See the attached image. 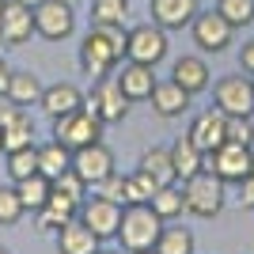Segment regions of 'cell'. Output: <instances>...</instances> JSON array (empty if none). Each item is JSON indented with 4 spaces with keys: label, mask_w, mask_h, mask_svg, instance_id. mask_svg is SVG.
Wrapping results in <instances>:
<instances>
[{
    "label": "cell",
    "mask_w": 254,
    "mask_h": 254,
    "mask_svg": "<svg viewBox=\"0 0 254 254\" xmlns=\"http://www.w3.org/2000/svg\"><path fill=\"white\" fill-rule=\"evenodd\" d=\"M0 11H4V0H0Z\"/></svg>",
    "instance_id": "bcb514c9"
},
{
    "label": "cell",
    "mask_w": 254,
    "mask_h": 254,
    "mask_svg": "<svg viewBox=\"0 0 254 254\" xmlns=\"http://www.w3.org/2000/svg\"><path fill=\"white\" fill-rule=\"evenodd\" d=\"M152 212H156L163 224H175L186 212V197H182V182H171V186H159L156 193H152Z\"/></svg>",
    "instance_id": "484cf974"
},
{
    "label": "cell",
    "mask_w": 254,
    "mask_h": 254,
    "mask_svg": "<svg viewBox=\"0 0 254 254\" xmlns=\"http://www.w3.org/2000/svg\"><path fill=\"white\" fill-rule=\"evenodd\" d=\"M68 167H72V152L64 148V144L50 140V144H42V148H38V175H46L50 182L61 179Z\"/></svg>",
    "instance_id": "4316f807"
},
{
    "label": "cell",
    "mask_w": 254,
    "mask_h": 254,
    "mask_svg": "<svg viewBox=\"0 0 254 254\" xmlns=\"http://www.w3.org/2000/svg\"><path fill=\"white\" fill-rule=\"evenodd\" d=\"M148 11L152 23H159L163 31H186L201 11V0H148Z\"/></svg>",
    "instance_id": "5bb4252c"
},
{
    "label": "cell",
    "mask_w": 254,
    "mask_h": 254,
    "mask_svg": "<svg viewBox=\"0 0 254 254\" xmlns=\"http://www.w3.org/2000/svg\"><path fill=\"white\" fill-rule=\"evenodd\" d=\"M8 76H11V64L4 61V57H0V95L8 91Z\"/></svg>",
    "instance_id": "ab89813d"
},
{
    "label": "cell",
    "mask_w": 254,
    "mask_h": 254,
    "mask_svg": "<svg viewBox=\"0 0 254 254\" xmlns=\"http://www.w3.org/2000/svg\"><path fill=\"white\" fill-rule=\"evenodd\" d=\"M84 110H91L103 126H118V122L129 114V99H126V91L118 87L114 76H103V80H95V87L84 95Z\"/></svg>",
    "instance_id": "9c48e42d"
},
{
    "label": "cell",
    "mask_w": 254,
    "mask_h": 254,
    "mask_svg": "<svg viewBox=\"0 0 254 254\" xmlns=\"http://www.w3.org/2000/svg\"><path fill=\"white\" fill-rule=\"evenodd\" d=\"M95 193H99V197H110V201H118V205H126V175L114 171L110 179H103L95 186Z\"/></svg>",
    "instance_id": "8d00e7d4"
},
{
    "label": "cell",
    "mask_w": 254,
    "mask_h": 254,
    "mask_svg": "<svg viewBox=\"0 0 254 254\" xmlns=\"http://www.w3.org/2000/svg\"><path fill=\"white\" fill-rule=\"evenodd\" d=\"M251 80H254V76H251Z\"/></svg>",
    "instance_id": "c3c4849f"
},
{
    "label": "cell",
    "mask_w": 254,
    "mask_h": 254,
    "mask_svg": "<svg viewBox=\"0 0 254 254\" xmlns=\"http://www.w3.org/2000/svg\"><path fill=\"white\" fill-rule=\"evenodd\" d=\"M23 216H27V209H23L15 186H0V228H15Z\"/></svg>",
    "instance_id": "d6a6232c"
},
{
    "label": "cell",
    "mask_w": 254,
    "mask_h": 254,
    "mask_svg": "<svg viewBox=\"0 0 254 254\" xmlns=\"http://www.w3.org/2000/svg\"><path fill=\"white\" fill-rule=\"evenodd\" d=\"M95 254H126V251H103V247H99V251Z\"/></svg>",
    "instance_id": "b9f144b4"
},
{
    "label": "cell",
    "mask_w": 254,
    "mask_h": 254,
    "mask_svg": "<svg viewBox=\"0 0 254 254\" xmlns=\"http://www.w3.org/2000/svg\"><path fill=\"white\" fill-rule=\"evenodd\" d=\"M34 38V4L4 0L0 11V46H27Z\"/></svg>",
    "instance_id": "7c38bea8"
},
{
    "label": "cell",
    "mask_w": 254,
    "mask_h": 254,
    "mask_svg": "<svg viewBox=\"0 0 254 254\" xmlns=\"http://www.w3.org/2000/svg\"><path fill=\"white\" fill-rule=\"evenodd\" d=\"M42 91H46V84L34 72H27V68L15 72V68H11L8 91H4V95L11 99V106H23V110H27V106H38V103H42Z\"/></svg>",
    "instance_id": "603a6c76"
},
{
    "label": "cell",
    "mask_w": 254,
    "mask_h": 254,
    "mask_svg": "<svg viewBox=\"0 0 254 254\" xmlns=\"http://www.w3.org/2000/svg\"><path fill=\"white\" fill-rule=\"evenodd\" d=\"M27 4H38V0H27ZM68 4H76V0H68Z\"/></svg>",
    "instance_id": "7bdbcfd3"
},
{
    "label": "cell",
    "mask_w": 254,
    "mask_h": 254,
    "mask_svg": "<svg viewBox=\"0 0 254 254\" xmlns=\"http://www.w3.org/2000/svg\"><path fill=\"white\" fill-rule=\"evenodd\" d=\"M8 110H11V99H8V95H0V118L8 114Z\"/></svg>",
    "instance_id": "60d3db41"
},
{
    "label": "cell",
    "mask_w": 254,
    "mask_h": 254,
    "mask_svg": "<svg viewBox=\"0 0 254 254\" xmlns=\"http://www.w3.org/2000/svg\"><path fill=\"white\" fill-rule=\"evenodd\" d=\"M76 216H80V205H76L72 197H64V193L53 190L50 201L34 212V228H38V232H61L64 224L76 220Z\"/></svg>",
    "instance_id": "ac0fdd59"
},
{
    "label": "cell",
    "mask_w": 254,
    "mask_h": 254,
    "mask_svg": "<svg viewBox=\"0 0 254 254\" xmlns=\"http://www.w3.org/2000/svg\"><path fill=\"white\" fill-rule=\"evenodd\" d=\"M72 171L87 182V190H95L103 179H110V175L118 171V159H114V152H110V144L95 140V144L72 152Z\"/></svg>",
    "instance_id": "8fae6325"
},
{
    "label": "cell",
    "mask_w": 254,
    "mask_h": 254,
    "mask_svg": "<svg viewBox=\"0 0 254 254\" xmlns=\"http://www.w3.org/2000/svg\"><path fill=\"white\" fill-rule=\"evenodd\" d=\"M190 34H193V46L201 53H224L235 38V27L224 19L216 8H209V11H197V15H193Z\"/></svg>",
    "instance_id": "30bf717a"
},
{
    "label": "cell",
    "mask_w": 254,
    "mask_h": 254,
    "mask_svg": "<svg viewBox=\"0 0 254 254\" xmlns=\"http://www.w3.org/2000/svg\"><path fill=\"white\" fill-rule=\"evenodd\" d=\"M129 0H91V23H126Z\"/></svg>",
    "instance_id": "836d02e7"
},
{
    "label": "cell",
    "mask_w": 254,
    "mask_h": 254,
    "mask_svg": "<svg viewBox=\"0 0 254 254\" xmlns=\"http://www.w3.org/2000/svg\"><path fill=\"white\" fill-rule=\"evenodd\" d=\"M53 190H57V193H64V197H72L76 205H84V197H87V182L80 179V175H76L72 167H68V171L61 175V179H53Z\"/></svg>",
    "instance_id": "e575fe53"
},
{
    "label": "cell",
    "mask_w": 254,
    "mask_h": 254,
    "mask_svg": "<svg viewBox=\"0 0 254 254\" xmlns=\"http://www.w3.org/2000/svg\"><path fill=\"white\" fill-rule=\"evenodd\" d=\"M224 126H228V114H220V110L212 106V110H201V114H193L190 129H186V137H190L201 152H212V148H220L224 140H228Z\"/></svg>",
    "instance_id": "9a60e30c"
},
{
    "label": "cell",
    "mask_w": 254,
    "mask_h": 254,
    "mask_svg": "<svg viewBox=\"0 0 254 254\" xmlns=\"http://www.w3.org/2000/svg\"><path fill=\"white\" fill-rule=\"evenodd\" d=\"M205 171L216 175L220 182H228V186H239V182L254 171V148L251 144H232V140H224L220 148L205 152Z\"/></svg>",
    "instance_id": "277c9868"
},
{
    "label": "cell",
    "mask_w": 254,
    "mask_h": 254,
    "mask_svg": "<svg viewBox=\"0 0 254 254\" xmlns=\"http://www.w3.org/2000/svg\"><path fill=\"white\" fill-rule=\"evenodd\" d=\"M171 163H175V179L186 182V179H193V175L205 171V152L197 148L190 137H179L171 144Z\"/></svg>",
    "instance_id": "cb8c5ba5"
},
{
    "label": "cell",
    "mask_w": 254,
    "mask_h": 254,
    "mask_svg": "<svg viewBox=\"0 0 254 254\" xmlns=\"http://www.w3.org/2000/svg\"><path fill=\"white\" fill-rule=\"evenodd\" d=\"M114 80H118V87L126 91L129 103H148V99H152V87L159 84V80H156V68H152V64H140V61H126V64H122V72H118Z\"/></svg>",
    "instance_id": "e0dca14e"
},
{
    "label": "cell",
    "mask_w": 254,
    "mask_h": 254,
    "mask_svg": "<svg viewBox=\"0 0 254 254\" xmlns=\"http://www.w3.org/2000/svg\"><path fill=\"white\" fill-rule=\"evenodd\" d=\"M212 103L228 118H251L254 114V80L251 76H220L212 84Z\"/></svg>",
    "instance_id": "ba28073f"
},
{
    "label": "cell",
    "mask_w": 254,
    "mask_h": 254,
    "mask_svg": "<svg viewBox=\"0 0 254 254\" xmlns=\"http://www.w3.org/2000/svg\"><path fill=\"white\" fill-rule=\"evenodd\" d=\"M4 159H8V179L11 182H23V179H31V175H38V144L4 152Z\"/></svg>",
    "instance_id": "f546056e"
},
{
    "label": "cell",
    "mask_w": 254,
    "mask_h": 254,
    "mask_svg": "<svg viewBox=\"0 0 254 254\" xmlns=\"http://www.w3.org/2000/svg\"><path fill=\"white\" fill-rule=\"evenodd\" d=\"M182 197H186V212L197 216V220H212L220 216L224 205H228V182H220L216 175L201 171L193 179L182 182Z\"/></svg>",
    "instance_id": "3957f363"
},
{
    "label": "cell",
    "mask_w": 254,
    "mask_h": 254,
    "mask_svg": "<svg viewBox=\"0 0 254 254\" xmlns=\"http://www.w3.org/2000/svg\"><path fill=\"white\" fill-rule=\"evenodd\" d=\"M190 99L193 95H186L175 80H159L156 87H152V110H156L159 118H182L186 110H190Z\"/></svg>",
    "instance_id": "44dd1931"
},
{
    "label": "cell",
    "mask_w": 254,
    "mask_h": 254,
    "mask_svg": "<svg viewBox=\"0 0 254 254\" xmlns=\"http://www.w3.org/2000/svg\"><path fill=\"white\" fill-rule=\"evenodd\" d=\"M156 179L152 175H144V171H133V175H126V205H148L152 193H156Z\"/></svg>",
    "instance_id": "4dcf8cb0"
},
{
    "label": "cell",
    "mask_w": 254,
    "mask_h": 254,
    "mask_svg": "<svg viewBox=\"0 0 254 254\" xmlns=\"http://www.w3.org/2000/svg\"><path fill=\"white\" fill-rule=\"evenodd\" d=\"M137 167L144 171V175H152L156 186H171V182H179V179H175V163H171V148H159V144L144 148V152H140V159H137Z\"/></svg>",
    "instance_id": "d4e9b609"
},
{
    "label": "cell",
    "mask_w": 254,
    "mask_h": 254,
    "mask_svg": "<svg viewBox=\"0 0 254 254\" xmlns=\"http://www.w3.org/2000/svg\"><path fill=\"white\" fill-rule=\"evenodd\" d=\"M224 133H228L232 144H251V148H254V122H251V118H228Z\"/></svg>",
    "instance_id": "d590c367"
},
{
    "label": "cell",
    "mask_w": 254,
    "mask_h": 254,
    "mask_svg": "<svg viewBox=\"0 0 254 254\" xmlns=\"http://www.w3.org/2000/svg\"><path fill=\"white\" fill-rule=\"evenodd\" d=\"M167 53H171V42H167V31H163L159 23H137V27H129L126 61H140V64H152V68H156Z\"/></svg>",
    "instance_id": "52a82bcc"
},
{
    "label": "cell",
    "mask_w": 254,
    "mask_h": 254,
    "mask_svg": "<svg viewBox=\"0 0 254 254\" xmlns=\"http://www.w3.org/2000/svg\"><path fill=\"white\" fill-rule=\"evenodd\" d=\"M0 137H4V152L34 144V118L27 114L23 106H11L8 114L0 118Z\"/></svg>",
    "instance_id": "d6986e66"
},
{
    "label": "cell",
    "mask_w": 254,
    "mask_h": 254,
    "mask_svg": "<svg viewBox=\"0 0 254 254\" xmlns=\"http://www.w3.org/2000/svg\"><path fill=\"white\" fill-rule=\"evenodd\" d=\"M144 254H156V251H144Z\"/></svg>",
    "instance_id": "7dc6e473"
},
{
    "label": "cell",
    "mask_w": 254,
    "mask_h": 254,
    "mask_svg": "<svg viewBox=\"0 0 254 254\" xmlns=\"http://www.w3.org/2000/svg\"><path fill=\"white\" fill-rule=\"evenodd\" d=\"M197 243H193V232L190 228H171L163 224V232L156 239V254H193Z\"/></svg>",
    "instance_id": "f1b7e54d"
},
{
    "label": "cell",
    "mask_w": 254,
    "mask_h": 254,
    "mask_svg": "<svg viewBox=\"0 0 254 254\" xmlns=\"http://www.w3.org/2000/svg\"><path fill=\"white\" fill-rule=\"evenodd\" d=\"M216 11H220L228 23H232L235 31L254 23V0H216Z\"/></svg>",
    "instance_id": "1f68e13d"
},
{
    "label": "cell",
    "mask_w": 254,
    "mask_h": 254,
    "mask_svg": "<svg viewBox=\"0 0 254 254\" xmlns=\"http://www.w3.org/2000/svg\"><path fill=\"white\" fill-rule=\"evenodd\" d=\"M171 80H175L186 95H201V91L212 87V68L205 64V57L186 53V57H179V61L171 64Z\"/></svg>",
    "instance_id": "2e32d148"
},
{
    "label": "cell",
    "mask_w": 254,
    "mask_h": 254,
    "mask_svg": "<svg viewBox=\"0 0 254 254\" xmlns=\"http://www.w3.org/2000/svg\"><path fill=\"white\" fill-rule=\"evenodd\" d=\"M99 251V235L87 228L80 216L76 220H68L57 232V254H95Z\"/></svg>",
    "instance_id": "7402d4cb"
},
{
    "label": "cell",
    "mask_w": 254,
    "mask_h": 254,
    "mask_svg": "<svg viewBox=\"0 0 254 254\" xmlns=\"http://www.w3.org/2000/svg\"><path fill=\"white\" fill-rule=\"evenodd\" d=\"M0 254H11V251H8V247H0Z\"/></svg>",
    "instance_id": "ee69618b"
},
{
    "label": "cell",
    "mask_w": 254,
    "mask_h": 254,
    "mask_svg": "<svg viewBox=\"0 0 254 254\" xmlns=\"http://www.w3.org/2000/svg\"><path fill=\"white\" fill-rule=\"evenodd\" d=\"M103 122H99L91 110H72V114H61L53 118V140L57 144H64L68 152H80L87 148V144H95V140H103Z\"/></svg>",
    "instance_id": "5b68a950"
},
{
    "label": "cell",
    "mask_w": 254,
    "mask_h": 254,
    "mask_svg": "<svg viewBox=\"0 0 254 254\" xmlns=\"http://www.w3.org/2000/svg\"><path fill=\"white\" fill-rule=\"evenodd\" d=\"M50 114V122L53 118H61V114H72V110H80L84 106V91L76 84H68V80H57V84H46V91H42V103H38Z\"/></svg>",
    "instance_id": "ffe728a7"
},
{
    "label": "cell",
    "mask_w": 254,
    "mask_h": 254,
    "mask_svg": "<svg viewBox=\"0 0 254 254\" xmlns=\"http://www.w3.org/2000/svg\"><path fill=\"white\" fill-rule=\"evenodd\" d=\"M235 201L243 205V209H254V171L239 182V193H235Z\"/></svg>",
    "instance_id": "74e56055"
},
{
    "label": "cell",
    "mask_w": 254,
    "mask_h": 254,
    "mask_svg": "<svg viewBox=\"0 0 254 254\" xmlns=\"http://www.w3.org/2000/svg\"><path fill=\"white\" fill-rule=\"evenodd\" d=\"M34 34L46 42H64L76 34V4L68 0H38L34 4Z\"/></svg>",
    "instance_id": "8992f818"
},
{
    "label": "cell",
    "mask_w": 254,
    "mask_h": 254,
    "mask_svg": "<svg viewBox=\"0 0 254 254\" xmlns=\"http://www.w3.org/2000/svg\"><path fill=\"white\" fill-rule=\"evenodd\" d=\"M0 152H4V137H0Z\"/></svg>",
    "instance_id": "f6af8a7d"
},
{
    "label": "cell",
    "mask_w": 254,
    "mask_h": 254,
    "mask_svg": "<svg viewBox=\"0 0 254 254\" xmlns=\"http://www.w3.org/2000/svg\"><path fill=\"white\" fill-rule=\"evenodd\" d=\"M122 212H126V205L110 201V197H84V205H80V220L91 228V232L99 235V243L103 239H118V228H122Z\"/></svg>",
    "instance_id": "4fadbf2b"
},
{
    "label": "cell",
    "mask_w": 254,
    "mask_h": 254,
    "mask_svg": "<svg viewBox=\"0 0 254 254\" xmlns=\"http://www.w3.org/2000/svg\"><path fill=\"white\" fill-rule=\"evenodd\" d=\"M126 42H129L126 23H91L87 34L80 38V68L95 80L110 76L126 61Z\"/></svg>",
    "instance_id": "6da1fadb"
},
{
    "label": "cell",
    "mask_w": 254,
    "mask_h": 254,
    "mask_svg": "<svg viewBox=\"0 0 254 254\" xmlns=\"http://www.w3.org/2000/svg\"><path fill=\"white\" fill-rule=\"evenodd\" d=\"M159 232H163V220L152 212V205H126V212H122V228H118V239H122V251H126V254L156 251Z\"/></svg>",
    "instance_id": "7a4b0ae2"
},
{
    "label": "cell",
    "mask_w": 254,
    "mask_h": 254,
    "mask_svg": "<svg viewBox=\"0 0 254 254\" xmlns=\"http://www.w3.org/2000/svg\"><path fill=\"white\" fill-rule=\"evenodd\" d=\"M15 193H19V201H23V209H27V212H38L46 201H50L53 182L46 179V175H31V179L15 182Z\"/></svg>",
    "instance_id": "83f0119b"
},
{
    "label": "cell",
    "mask_w": 254,
    "mask_h": 254,
    "mask_svg": "<svg viewBox=\"0 0 254 254\" xmlns=\"http://www.w3.org/2000/svg\"><path fill=\"white\" fill-rule=\"evenodd\" d=\"M239 68H243V76H254V38H247L239 50Z\"/></svg>",
    "instance_id": "f35d334b"
}]
</instances>
